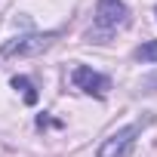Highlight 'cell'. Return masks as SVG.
<instances>
[{
	"mask_svg": "<svg viewBox=\"0 0 157 157\" xmlns=\"http://www.w3.org/2000/svg\"><path fill=\"white\" fill-rule=\"evenodd\" d=\"M126 28H129V10H126L123 0H99L93 25L86 31V40L90 43H108L114 34H120Z\"/></svg>",
	"mask_w": 157,
	"mask_h": 157,
	"instance_id": "1",
	"label": "cell"
},
{
	"mask_svg": "<svg viewBox=\"0 0 157 157\" xmlns=\"http://www.w3.org/2000/svg\"><path fill=\"white\" fill-rule=\"evenodd\" d=\"M59 31H46V34H25V37H13L0 46V62L10 59H28V56H40L56 43Z\"/></svg>",
	"mask_w": 157,
	"mask_h": 157,
	"instance_id": "2",
	"label": "cell"
},
{
	"mask_svg": "<svg viewBox=\"0 0 157 157\" xmlns=\"http://www.w3.org/2000/svg\"><path fill=\"white\" fill-rule=\"evenodd\" d=\"M145 123H151V117H145L142 123H129V126H123V129L111 132V136L102 142L99 157H129V154H132V148H136V139H139V132H142V126H145Z\"/></svg>",
	"mask_w": 157,
	"mask_h": 157,
	"instance_id": "3",
	"label": "cell"
},
{
	"mask_svg": "<svg viewBox=\"0 0 157 157\" xmlns=\"http://www.w3.org/2000/svg\"><path fill=\"white\" fill-rule=\"evenodd\" d=\"M71 80H74L77 90H83L86 96H96V99H105L108 90H111V80H108V77L99 74V71H93V68H86V65H77L74 74H71Z\"/></svg>",
	"mask_w": 157,
	"mask_h": 157,
	"instance_id": "4",
	"label": "cell"
},
{
	"mask_svg": "<svg viewBox=\"0 0 157 157\" xmlns=\"http://www.w3.org/2000/svg\"><path fill=\"white\" fill-rule=\"evenodd\" d=\"M13 86H16V90H22V96H25V102H28V105H37V90L31 86L28 77H13Z\"/></svg>",
	"mask_w": 157,
	"mask_h": 157,
	"instance_id": "5",
	"label": "cell"
},
{
	"mask_svg": "<svg viewBox=\"0 0 157 157\" xmlns=\"http://www.w3.org/2000/svg\"><path fill=\"white\" fill-rule=\"evenodd\" d=\"M136 59L139 62H157V40H148L136 49Z\"/></svg>",
	"mask_w": 157,
	"mask_h": 157,
	"instance_id": "6",
	"label": "cell"
}]
</instances>
